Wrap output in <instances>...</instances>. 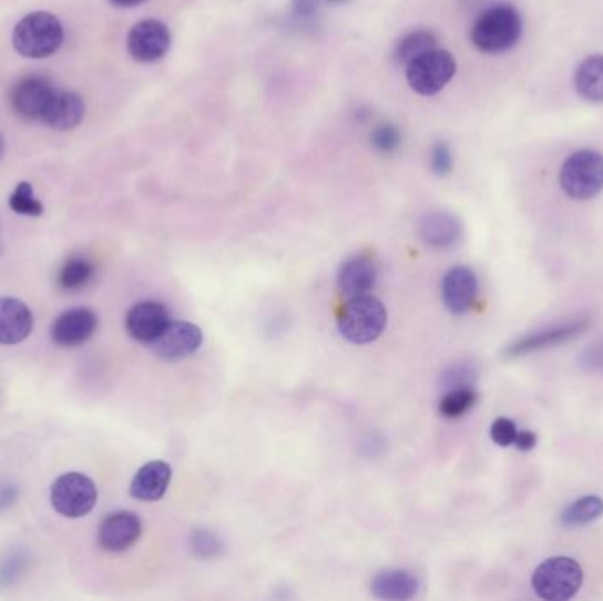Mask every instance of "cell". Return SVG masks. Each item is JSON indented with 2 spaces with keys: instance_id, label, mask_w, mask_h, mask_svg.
I'll use <instances>...</instances> for the list:
<instances>
[{
  "instance_id": "20",
  "label": "cell",
  "mask_w": 603,
  "mask_h": 601,
  "mask_svg": "<svg viewBox=\"0 0 603 601\" xmlns=\"http://www.w3.org/2000/svg\"><path fill=\"white\" fill-rule=\"evenodd\" d=\"M418 588L417 577L406 570L379 571L372 580V594L379 600H411L418 593Z\"/></svg>"
},
{
  "instance_id": "3",
  "label": "cell",
  "mask_w": 603,
  "mask_h": 601,
  "mask_svg": "<svg viewBox=\"0 0 603 601\" xmlns=\"http://www.w3.org/2000/svg\"><path fill=\"white\" fill-rule=\"evenodd\" d=\"M584 570L569 556H554L536 567L531 575L534 594L545 601L572 600L581 591Z\"/></svg>"
},
{
  "instance_id": "8",
  "label": "cell",
  "mask_w": 603,
  "mask_h": 601,
  "mask_svg": "<svg viewBox=\"0 0 603 601\" xmlns=\"http://www.w3.org/2000/svg\"><path fill=\"white\" fill-rule=\"evenodd\" d=\"M172 34L160 20H143L127 34V52L134 61L152 64L168 53Z\"/></svg>"
},
{
  "instance_id": "17",
  "label": "cell",
  "mask_w": 603,
  "mask_h": 601,
  "mask_svg": "<svg viewBox=\"0 0 603 601\" xmlns=\"http://www.w3.org/2000/svg\"><path fill=\"white\" fill-rule=\"evenodd\" d=\"M376 277H378V267L371 258L354 256L343 263L339 275H337V284L346 297H360V295L371 292Z\"/></svg>"
},
{
  "instance_id": "21",
  "label": "cell",
  "mask_w": 603,
  "mask_h": 601,
  "mask_svg": "<svg viewBox=\"0 0 603 601\" xmlns=\"http://www.w3.org/2000/svg\"><path fill=\"white\" fill-rule=\"evenodd\" d=\"M461 223L456 215L447 214V212H435L423 217L420 223V236L427 245L436 247V249H444L450 245L456 244L461 236Z\"/></svg>"
},
{
  "instance_id": "26",
  "label": "cell",
  "mask_w": 603,
  "mask_h": 601,
  "mask_svg": "<svg viewBox=\"0 0 603 601\" xmlns=\"http://www.w3.org/2000/svg\"><path fill=\"white\" fill-rule=\"evenodd\" d=\"M479 400L477 390L473 385H466V387L450 388L447 391V396L441 399L440 412L444 418H461L466 412L473 409L474 404Z\"/></svg>"
},
{
  "instance_id": "19",
  "label": "cell",
  "mask_w": 603,
  "mask_h": 601,
  "mask_svg": "<svg viewBox=\"0 0 603 601\" xmlns=\"http://www.w3.org/2000/svg\"><path fill=\"white\" fill-rule=\"evenodd\" d=\"M172 480V468L163 460L143 466L131 481V496L140 501H157L163 498Z\"/></svg>"
},
{
  "instance_id": "27",
  "label": "cell",
  "mask_w": 603,
  "mask_h": 601,
  "mask_svg": "<svg viewBox=\"0 0 603 601\" xmlns=\"http://www.w3.org/2000/svg\"><path fill=\"white\" fill-rule=\"evenodd\" d=\"M9 206L17 214L29 215V217H39L44 211L43 203L35 198L34 190H32V185L29 182H20L17 185V190H14L11 198H9Z\"/></svg>"
},
{
  "instance_id": "35",
  "label": "cell",
  "mask_w": 603,
  "mask_h": 601,
  "mask_svg": "<svg viewBox=\"0 0 603 601\" xmlns=\"http://www.w3.org/2000/svg\"><path fill=\"white\" fill-rule=\"evenodd\" d=\"M18 498V489L11 483H0V511L13 507Z\"/></svg>"
},
{
  "instance_id": "11",
  "label": "cell",
  "mask_w": 603,
  "mask_h": 601,
  "mask_svg": "<svg viewBox=\"0 0 603 601\" xmlns=\"http://www.w3.org/2000/svg\"><path fill=\"white\" fill-rule=\"evenodd\" d=\"M168 325L170 313L161 302H139L125 316V330L143 344L154 343Z\"/></svg>"
},
{
  "instance_id": "7",
  "label": "cell",
  "mask_w": 603,
  "mask_h": 601,
  "mask_svg": "<svg viewBox=\"0 0 603 601\" xmlns=\"http://www.w3.org/2000/svg\"><path fill=\"white\" fill-rule=\"evenodd\" d=\"M53 508L68 519L91 513L98 502V487L83 472H65L53 481L50 492Z\"/></svg>"
},
{
  "instance_id": "32",
  "label": "cell",
  "mask_w": 603,
  "mask_h": 601,
  "mask_svg": "<svg viewBox=\"0 0 603 601\" xmlns=\"http://www.w3.org/2000/svg\"><path fill=\"white\" fill-rule=\"evenodd\" d=\"M431 167L435 175L447 176L453 170V155L447 143H436L431 151Z\"/></svg>"
},
{
  "instance_id": "30",
  "label": "cell",
  "mask_w": 603,
  "mask_h": 601,
  "mask_svg": "<svg viewBox=\"0 0 603 601\" xmlns=\"http://www.w3.org/2000/svg\"><path fill=\"white\" fill-rule=\"evenodd\" d=\"M191 549L200 558H214V556H219L221 543L214 534L202 529V531H194L191 537Z\"/></svg>"
},
{
  "instance_id": "33",
  "label": "cell",
  "mask_w": 603,
  "mask_h": 601,
  "mask_svg": "<svg viewBox=\"0 0 603 601\" xmlns=\"http://www.w3.org/2000/svg\"><path fill=\"white\" fill-rule=\"evenodd\" d=\"M23 570H25V556L18 554V552L9 556L0 563V584H14L18 577L22 575Z\"/></svg>"
},
{
  "instance_id": "10",
  "label": "cell",
  "mask_w": 603,
  "mask_h": 601,
  "mask_svg": "<svg viewBox=\"0 0 603 601\" xmlns=\"http://www.w3.org/2000/svg\"><path fill=\"white\" fill-rule=\"evenodd\" d=\"M587 327H590V322H587L586 318L558 323V325L533 332V334H528L527 337H522V339L510 344L507 352H504V355L510 358L524 357V355H530V353L554 348V346H560V344L575 339V337L586 330Z\"/></svg>"
},
{
  "instance_id": "13",
  "label": "cell",
  "mask_w": 603,
  "mask_h": 601,
  "mask_svg": "<svg viewBox=\"0 0 603 601\" xmlns=\"http://www.w3.org/2000/svg\"><path fill=\"white\" fill-rule=\"evenodd\" d=\"M142 537V520L133 511H115L101 522L98 541L109 552H124Z\"/></svg>"
},
{
  "instance_id": "9",
  "label": "cell",
  "mask_w": 603,
  "mask_h": 601,
  "mask_svg": "<svg viewBox=\"0 0 603 601\" xmlns=\"http://www.w3.org/2000/svg\"><path fill=\"white\" fill-rule=\"evenodd\" d=\"M55 91L48 78L39 74L22 78L11 91V106L23 121H43Z\"/></svg>"
},
{
  "instance_id": "36",
  "label": "cell",
  "mask_w": 603,
  "mask_h": 601,
  "mask_svg": "<svg viewBox=\"0 0 603 601\" xmlns=\"http://www.w3.org/2000/svg\"><path fill=\"white\" fill-rule=\"evenodd\" d=\"M518 450L530 451L536 447V435L531 432V430H519L518 439L513 442Z\"/></svg>"
},
{
  "instance_id": "39",
  "label": "cell",
  "mask_w": 603,
  "mask_h": 601,
  "mask_svg": "<svg viewBox=\"0 0 603 601\" xmlns=\"http://www.w3.org/2000/svg\"><path fill=\"white\" fill-rule=\"evenodd\" d=\"M4 137H2V134H0V160H2V155H4Z\"/></svg>"
},
{
  "instance_id": "4",
  "label": "cell",
  "mask_w": 603,
  "mask_h": 601,
  "mask_svg": "<svg viewBox=\"0 0 603 601\" xmlns=\"http://www.w3.org/2000/svg\"><path fill=\"white\" fill-rule=\"evenodd\" d=\"M387 319V309L378 298L360 295L349 298L348 304L343 307L337 327L349 343L369 344L384 334Z\"/></svg>"
},
{
  "instance_id": "23",
  "label": "cell",
  "mask_w": 603,
  "mask_h": 601,
  "mask_svg": "<svg viewBox=\"0 0 603 601\" xmlns=\"http://www.w3.org/2000/svg\"><path fill=\"white\" fill-rule=\"evenodd\" d=\"M602 516L603 499L600 496H582L561 510L560 524L566 529L584 528Z\"/></svg>"
},
{
  "instance_id": "6",
  "label": "cell",
  "mask_w": 603,
  "mask_h": 601,
  "mask_svg": "<svg viewBox=\"0 0 603 601\" xmlns=\"http://www.w3.org/2000/svg\"><path fill=\"white\" fill-rule=\"evenodd\" d=\"M456 73V57L443 48H432L406 65L408 83L420 95H435L443 91Z\"/></svg>"
},
{
  "instance_id": "16",
  "label": "cell",
  "mask_w": 603,
  "mask_h": 601,
  "mask_svg": "<svg viewBox=\"0 0 603 601\" xmlns=\"http://www.w3.org/2000/svg\"><path fill=\"white\" fill-rule=\"evenodd\" d=\"M34 316L29 305L18 298H0V344L13 346L31 335Z\"/></svg>"
},
{
  "instance_id": "34",
  "label": "cell",
  "mask_w": 603,
  "mask_h": 601,
  "mask_svg": "<svg viewBox=\"0 0 603 601\" xmlns=\"http://www.w3.org/2000/svg\"><path fill=\"white\" fill-rule=\"evenodd\" d=\"M474 376L477 373L473 367L468 364H457L443 374V385L449 390L450 388L466 387V385H473Z\"/></svg>"
},
{
  "instance_id": "28",
  "label": "cell",
  "mask_w": 603,
  "mask_h": 601,
  "mask_svg": "<svg viewBox=\"0 0 603 601\" xmlns=\"http://www.w3.org/2000/svg\"><path fill=\"white\" fill-rule=\"evenodd\" d=\"M401 130L394 124H381L372 131L371 145L379 154H394L401 146Z\"/></svg>"
},
{
  "instance_id": "22",
  "label": "cell",
  "mask_w": 603,
  "mask_h": 601,
  "mask_svg": "<svg viewBox=\"0 0 603 601\" xmlns=\"http://www.w3.org/2000/svg\"><path fill=\"white\" fill-rule=\"evenodd\" d=\"M573 83L582 100L603 103V53L584 59L575 69Z\"/></svg>"
},
{
  "instance_id": "38",
  "label": "cell",
  "mask_w": 603,
  "mask_h": 601,
  "mask_svg": "<svg viewBox=\"0 0 603 601\" xmlns=\"http://www.w3.org/2000/svg\"><path fill=\"white\" fill-rule=\"evenodd\" d=\"M143 2H147V0H110V4L115 6V8H136Z\"/></svg>"
},
{
  "instance_id": "37",
  "label": "cell",
  "mask_w": 603,
  "mask_h": 601,
  "mask_svg": "<svg viewBox=\"0 0 603 601\" xmlns=\"http://www.w3.org/2000/svg\"><path fill=\"white\" fill-rule=\"evenodd\" d=\"M316 9H318V0H294V11L298 17H313Z\"/></svg>"
},
{
  "instance_id": "12",
  "label": "cell",
  "mask_w": 603,
  "mask_h": 601,
  "mask_svg": "<svg viewBox=\"0 0 603 601\" xmlns=\"http://www.w3.org/2000/svg\"><path fill=\"white\" fill-rule=\"evenodd\" d=\"M203 334L196 325L187 322L170 323L163 334L152 343L157 357L164 360H178L198 352L202 346Z\"/></svg>"
},
{
  "instance_id": "2",
  "label": "cell",
  "mask_w": 603,
  "mask_h": 601,
  "mask_svg": "<svg viewBox=\"0 0 603 601\" xmlns=\"http://www.w3.org/2000/svg\"><path fill=\"white\" fill-rule=\"evenodd\" d=\"M64 43V27L55 14L35 11L17 23L13 47L27 59H47Z\"/></svg>"
},
{
  "instance_id": "24",
  "label": "cell",
  "mask_w": 603,
  "mask_h": 601,
  "mask_svg": "<svg viewBox=\"0 0 603 601\" xmlns=\"http://www.w3.org/2000/svg\"><path fill=\"white\" fill-rule=\"evenodd\" d=\"M436 44H438V38H436L435 32L427 31V29H418V31L408 32V34L402 35L397 41L394 57H396V61L399 64L408 65L417 57L436 48Z\"/></svg>"
},
{
  "instance_id": "29",
  "label": "cell",
  "mask_w": 603,
  "mask_h": 601,
  "mask_svg": "<svg viewBox=\"0 0 603 601\" xmlns=\"http://www.w3.org/2000/svg\"><path fill=\"white\" fill-rule=\"evenodd\" d=\"M579 366L584 373L603 376V339L590 344L579 357Z\"/></svg>"
},
{
  "instance_id": "1",
  "label": "cell",
  "mask_w": 603,
  "mask_h": 601,
  "mask_svg": "<svg viewBox=\"0 0 603 601\" xmlns=\"http://www.w3.org/2000/svg\"><path fill=\"white\" fill-rule=\"evenodd\" d=\"M522 17L510 4H498L483 11L471 27V43L482 53H504L519 43Z\"/></svg>"
},
{
  "instance_id": "5",
  "label": "cell",
  "mask_w": 603,
  "mask_h": 601,
  "mask_svg": "<svg viewBox=\"0 0 603 601\" xmlns=\"http://www.w3.org/2000/svg\"><path fill=\"white\" fill-rule=\"evenodd\" d=\"M561 190L579 202L595 198L603 191V155L596 151L573 152L560 172Z\"/></svg>"
},
{
  "instance_id": "25",
  "label": "cell",
  "mask_w": 603,
  "mask_h": 601,
  "mask_svg": "<svg viewBox=\"0 0 603 601\" xmlns=\"http://www.w3.org/2000/svg\"><path fill=\"white\" fill-rule=\"evenodd\" d=\"M94 274L95 267L91 259L73 256L62 265L61 272H59V284H61L62 289L76 292V289L85 288L86 284L91 283Z\"/></svg>"
},
{
  "instance_id": "31",
  "label": "cell",
  "mask_w": 603,
  "mask_h": 601,
  "mask_svg": "<svg viewBox=\"0 0 603 601\" xmlns=\"http://www.w3.org/2000/svg\"><path fill=\"white\" fill-rule=\"evenodd\" d=\"M518 426L510 418H495L494 424L491 426V438L498 447H512L515 439H518Z\"/></svg>"
},
{
  "instance_id": "14",
  "label": "cell",
  "mask_w": 603,
  "mask_h": 601,
  "mask_svg": "<svg viewBox=\"0 0 603 601\" xmlns=\"http://www.w3.org/2000/svg\"><path fill=\"white\" fill-rule=\"evenodd\" d=\"M98 328V314L86 307L62 313L52 325V339L62 348H76L91 339Z\"/></svg>"
},
{
  "instance_id": "18",
  "label": "cell",
  "mask_w": 603,
  "mask_h": 601,
  "mask_svg": "<svg viewBox=\"0 0 603 601\" xmlns=\"http://www.w3.org/2000/svg\"><path fill=\"white\" fill-rule=\"evenodd\" d=\"M83 115L85 103L82 95L71 91H55L44 112L43 122L52 130L70 131L83 121Z\"/></svg>"
},
{
  "instance_id": "15",
  "label": "cell",
  "mask_w": 603,
  "mask_h": 601,
  "mask_svg": "<svg viewBox=\"0 0 603 601\" xmlns=\"http://www.w3.org/2000/svg\"><path fill=\"white\" fill-rule=\"evenodd\" d=\"M441 295H443L444 305L450 313H468L479 295L477 275L470 267H453L443 277Z\"/></svg>"
}]
</instances>
